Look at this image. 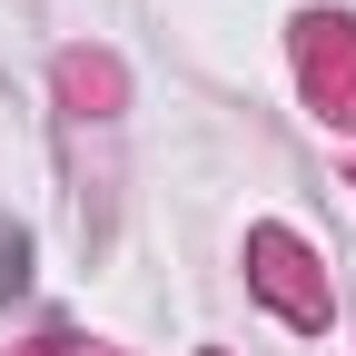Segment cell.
Instances as JSON below:
<instances>
[{
    "mask_svg": "<svg viewBox=\"0 0 356 356\" xmlns=\"http://www.w3.org/2000/svg\"><path fill=\"white\" fill-rule=\"evenodd\" d=\"M307 89L327 99V119H356V40H346V20H307Z\"/></svg>",
    "mask_w": 356,
    "mask_h": 356,
    "instance_id": "cell-1",
    "label": "cell"
},
{
    "mask_svg": "<svg viewBox=\"0 0 356 356\" xmlns=\"http://www.w3.org/2000/svg\"><path fill=\"white\" fill-rule=\"evenodd\" d=\"M257 257H267V267H257V277H267V297H277L287 317H307V327H317V317H327V297L297 277V267H307V257H297V238H277V228H267V238H257Z\"/></svg>",
    "mask_w": 356,
    "mask_h": 356,
    "instance_id": "cell-2",
    "label": "cell"
}]
</instances>
